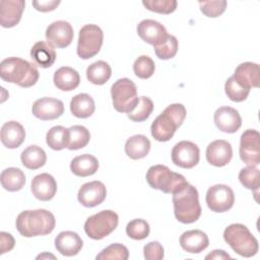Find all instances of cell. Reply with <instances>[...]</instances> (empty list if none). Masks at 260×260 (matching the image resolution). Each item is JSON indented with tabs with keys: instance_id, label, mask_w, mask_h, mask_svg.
Wrapping results in <instances>:
<instances>
[{
	"instance_id": "obj_31",
	"label": "cell",
	"mask_w": 260,
	"mask_h": 260,
	"mask_svg": "<svg viewBox=\"0 0 260 260\" xmlns=\"http://www.w3.org/2000/svg\"><path fill=\"white\" fill-rule=\"evenodd\" d=\"M22 165L29 170H38L43 167L47 160L45 150L38 145L27 146L20 155Z\"/></svg>"
},
{
	"instance_id": "obj_7",
	"label": "cell",
	"mask_w": 260,
	"mask_h": 260,
	"mask_svg": "<svg viewBox=\"0 0 260 260\" xmlns=\"http://www.w3.org/2000/svg\"><path fill=\"white\" fill-rule=\"evenodd\" d=\"M113 106L120 113H130L138 104L137 87L129 78H120L111 87Z\"/></svg>"
},
{
	"instance_id": "obj_29",
	"label": "cell",
	"mask_w": 260,
	"mask_h": 260,
	"mask_svg": "<svg viewBox=\"0 0 260 260\" xmlns=\"http://www.w3.org/2000/svg\"><path fill=\"white\" fill-rule=\"evenodd\" d=\"M95 110L93 99L87 93H78L70 102V111L73 116L81 119L90 117Z\"/></svg>"
},
{
	"instance_id": "obj_25",
	"label": "cell",
	"mask_w": 260,
	"mask_h": 260,
	"mask_svg": "<svg viewBox=\"0 0 260 260\" xmlns=\"http://www.w3.org/2000/svg\"><path fill=\"white\" fill-rule=\"evenodd\" d=\"M53 81L58 89L70 91L79 85L80 76L75 69L68 66H63L55 71Z\"/></svg>"
},
{
	"instance_id": "obj_14",
	"label": "cell",
	"mask_w": 260,
	"mask_h": 260,
	"mask_svg": "<svg viewBox=\"0 0 260 260\" xmlns=\"http://www.w3.org/2000/svg\"><path fill=\"white\" fill-rule=\"evenodd\" d=\"M137 34L140 39L153 47L161 45L168 39L166 27L156 20L143 19L137 25Z\"/></svg>"
},
{
	"instance_id": "obj_38",
	"label": "cell",
	"mask_w": 260,
	"mask_h": 260,
	"mask_svg": "<svg viewBox=\"0 0 260 260\" xmlns=\"http://www.w3.org/2000/svg\"><path fill=\"white\" fill-rule=\"evenodd\" d=\"M149 224L146 220L136 218L129 221L126 225V234L133 240H143L149 235Z\"/></svg>"
},
{
	"instance_id": "obj_44",
	"label": "cell",
	"mask_w": 260,
	"mask_h": 260,
	"mask_svg": "<svg viewBox=\"0 0 260 260\" xmlns=\"http://www.w3.org/2000/svg\"><path fill=\"white\" fill-rule=\"evenodd\" d=\"M143 254L147 260H161L164 258V248L156 241L149 242L144 246Z\"/></svg>"
},
{
	"instance_id": "obj_46",
	"label": "cell",
	"mask_w": 260,
	"mask_h": 260,
	"mask_svg": "<svg viewBox=\"0 0 260 260\" xmlns=\"http://www.w3.org/2000/svg\"><path fill=\"white\" fill-rule=\"evenodd\" d=\"M60 1L57 0H45V1H32L34 7L41 12H48L56 9Z\"/></svg>"
},
{
	"instance_id": "obj_30",
	"label": "cell",
	"mask_w": 260,
	"mask_h": 260,
	"mask_svg": "<svg viewBox=\"0 0 260 260\" xmlns=\"http://www.w3.org/2000/svg\"><path fill=\"white\" fill-rule=\"evenodd\" d=\"M2 187L9 191L15 192L22 189L25 184L24 173L17 168H8L2 171L0 176Z\"/></svg>"
},
{
	"instance_id": "obj_33",
	"label": "cell",
	"mask_w": 260,
	"mask_h": 260,
	"mask_svg": "<svg viewBox=\"0 0 260 260\" xmlns=\"http://www.w3.org/2000/svg\"><path fill=\"white\" fill-rule=\"evenodd\" d=\"M69 128L63 126H54L52 127L46 135V141L49 147L54 150H61L68 146L69 143Z\"/></svg>"
},
{
	"instance_id": "obj_39",
	"label": "cell",
	"mask_w": 260,
	"mask_h": 260,
	"mask_svg": "<svg viewBox=\"0 0 260 260\" xmlns=\"http://www.w3.org/2000/svg\"><path fill=\"white\" fill-rule=\"evenodd\" d=\"M178 48H179L178 40L176 37L172 35H169L168 39L161 45L153 47L156 57H158L161 60H168V59L174 58L178 52Z\"/></svg>"
},
{
	"instance_id": "obj_15",
	"label": "cell",
	"mask_w": 260,
	"mask_h": 260,
	"mask_svg": "<svg viewBox=\"0 0 260 260\" xmlns=\"http://www.w3.org/2000/svg\"><path fill=\"white\" fill-rule=\"evenodd\" d=\"M31 112L38 119L50 121L62 116L64 113V104L58 99L45 96L37 100L34 103Z\"/></svg>"
},
{
	"instance_id": "obj_19",
	"label": "cell",
	"mask_w": 260,
	"mask_h": 260,
	"mask_svg": "<svg viewBox=\"0 0 260 260\" xmlns=\"http://www.w3.org/2000/svg\"><path fill=\"white\" fill-rule=\"evenodd\" d=\"M25 2L23 0L0 1V23L3 27L15 26L21 18Z\"/></svg>"
},
{
	"instance_id": "obj_42",
	"label": "cell",
	"mask_w": 260,
	"mask_h": 260,
	"mask_svg": "<svg viewBox=\"0 0 260 260\" xmlns=\"http://www.w3.org/2000/svg\"><path fill=\"white\" fill-rule=\"evenodd\" d=\"M142 4L150 11L161 14H170L176 10L178 3L176 0H143Z\"/></svg>"
},
{
	"instance_id": "obj_37",
	"label": "cell",
	"mask_w": 260,
	"mask_h": 260,
	"mask_svg": "<svg viewBox=\"0 0 260 260\" xmlns=\"http://www.w3.org/2000/svg\"><path fill=\"white\" fill-rule=\"evenodd\" d=\"M154 70L155 64L153 60L146 55L139 56L133 64V71L135 75L141 79H147L152 76Z\"/></svg>"
},
{
	"instance_id": "obj_2",
	"label": "cell",
	"mask_w": 260,
	"mask_h": 260,
	"mask_svg": "<svg viewBox=\"0 0 260 260\" xmlns=\"http://www.w3.org/2000/svg\"><path fill=\"white\" fill-rule=\"evenodd\" d=\"M0 76L6 82L30 87L37 83L40 74L35 64L18 57H9L0 64Z\"/></svg>"
},
{
	"instance_id": "obj_12",
	"label": "cell",
	"mask_w": 260,
	"mask_h": 260,
	"mask_svg": "<svg viewBox=\"0 0 260 260\" xmlns=\"http://www.w3.org/2000/svg\"><path fill=\"white\" fill-rule=\"evenodd\" d=\"M173 162L183 169H192L199 162V147L192 141L182 140L172 149Z\"/></svg>"
},
{
	"instance_id": "obj_1",
	"label": "cell",
	"mask_w": 260,
	"mask_h": 260,
	"mask_svg": "<svg viewBox=\"0 0 260 260\" xmlns=\"http://www.w3.org/2000/svg\"><path fill=\"white\" fill-rule=\"evenodd\" d=\"M55 224V216L46 209L24 210L18 214L15 221L18 233L25 238L51 234Z\"/></svg>"
},
{
	"instance_id": "obj_16",
	"label": "cell",
	"mask_w": 260,
	"mask_h": 260,
	"mask_svg": "<svg viewBox=\"0 0 260 260\" xmlns=\"http://www.w3.org/2000/svg\"><path fill=\"white\" fill-rule=\"evenodd\" d=\"M107 189L101 181H91L83 184L77 194L78 201L85 207H94L104 202Z\"/></svg>"
},
{
	"instance_id": "obj_13",
	"label": "cell",
	"mask_w": 260,
	"mask_h": 260,
	"mask_svg": "<svg viewBox=\"0 0 260 260\" xmlns=\"http://www.w3.org/2000/svg\"><path fill=\"white\" fill-rule=\"evenodd\" d=\"M73 37V27L65 20L54 21L46 29V39L52 47L66 48L71 44Z\"/></svg>"
},
{
	"instance_id": "obj_5",
	"label": "cell",
	"mask_w": 260,
	"mask_h": 260,
	"mask_svg": "<svg viewBox=\"0 0 260 260\" xmlns=\"http://www.w3.org/2000/svg\"><path fill=\"white\" fill-rule=\"evenodd\" d=\"M173 203L175 216L182 223L195 222L201 215L198 191L190 184L184 190L173 194Z\"/></svg>"
},
{
	"instance_id": "obj_20",
	"label": "cell",
	"mask_w": 260,
	"mask_h": 260,
	"mask_svg": "<svg viewBox=\"0 0 260 260\" xmlns=\"http://www.w3.org/2000/svg\"><path fill=\"white\" fill-rule=\"evenodd\" d=\"M31 192L41 201L51 200L57 192V183L54 177L48 173L37 175L31 181Z\"/></svg>"
},
{
	"instance_id": "obj_10",
	"label": "cell",
	"mask_w": 260,
	"mask_h": 260,
	"mask_svg": "<svg viewBox=\"0 0 260 260\" xmlns=\"http://www.w3.org/2000/svg\"><path fill=\"white\" fill-rule=\"evenodd\" d=\"M206 204L213 212H225L230 210L235 202V194L231 187L216 184L208 188L206 192Z\"/></svg>"
},
{
	"instance_id": "obj_22",
	"label": "cell",
	"mask_w": 260,
	"mask_h": 260,
	"mask_svg": "<svg viewBox=\"0 0 260 260\" xmlns=\"http://www.w3.org/2000/svg\"><path fill=\"white\" fill-rule=\"evenodd\" d=\"M83 246V242L78 234L71 231L59 233L55 239V247L63 256H74L78 254Z\"/></svg>"
},
{
	"instance_id": "obj_9",
	"label": "cell",
	"mask_w": 260,
	"mask_h": 260,
	"mask_svg": "<svg viewBox=\"0 0 260 260\" xmlns=\"http://www.w3.org/2000/svg\"><path fill=\"white\" fill-rule=\"evenodd\" d=\"M104 32L96 24H85L79 30L77 43V55L81 59H89L95 56L103 45Z\"/></svg>"
},
{
	"instance_id": "obj_23",
	"label": "cell",
	"mask_w": 260,
	"mask_h": 260,
	"mask_svg": "<svg viewBox=\"0 0 260 260\" xmlns=\"http://www.w3.org/2000/svg\"><path fill=\"white\" fill-rule=\"evenodd\" d=\"M180 245L188 253L198 254L205 250L209 245L207 235L200 230L184 232L180 237Z\"/></svg>"
},
{
	"instance_id": "obj_32",
	"label": "cell",
	"mask_w": 260,
	"mask_h": 260,
	"mask_svg": "<svg viewBox=\"0 0 260 260\" xmlns=\"http://www.w3.org/2000/svg\"><path fill=\"white\" fill-rule=\"evenodd\" d=\"M112 75L111 66L105 61H96L90 64L86 69L87 79L96 85L105 84Z\"/></svg>"
},
{
	"instance_id": "obj_27",
	"label": "cell",
	"mask_w": 260,
	"mask_h": 260,
	"mask_svg": "<svg viewBox=\"0 0 260 260\" xmlns=\"http://www.w3.org/2000/svg\"><path fill=\"white\" fill-rule=\"evenodd\" d=\"M99 169V160L95 156L84 153L78 156H75L71 164V172L78 177H88L93 175Z\"/></svg>"
},
{
	"instance_id": "obj_6",
	"label": "cell",
	"mask_w": 260,
	"mask_h": 260,
	"mask_svg": "<svg viewBox=\"0 0 260 260\" xmlns=\"http://www.w3.org/2000/svg\"><path fill=\"white\" fill-rule=\"evenodd\" d=\"M223 239L237 254L243 257L249 258L258 252L259 245L257 239L242 223H233L225 228Z\"/></svg>"
},
{
	"instance_id": "obj_47",
	"label": "cell",
	"mask_w": 260,
	"mask_h": 260,
	"mask_svg": "<svg viewBox=\"0 0 260 260\" xmlns=\"http://www.w3.org/2000/svg\"><path fill=\"white\" fill-rule=\"evenodd\" d=\"M231 256L223 250H213L205 256V259H230Z\"/></svg>"
},
{
	"instance_id": "obj_24",
	"label": "cell",
	"mask_w": 260,
	"mask_h": 260,
	"mask_svg": "<svg viewBox=\"0 0 260 260\" xmlns=\"http://www.w3.org/2000/svg\"><path fill=\"white\" fill-rule=\"evenodd\" d=\"M1 142L7 148H17L25 139V130L16 121H8L1 127Z\"/></svg>"
},
{
	"instance_id": "obj_45",
	"label": "cell",
	"mask_w": 260,
	"mask_h": 260,
	"mask_svg": "<svg viewBox=\"0 0 260 260\" xmlns=\"http://www.w3.org/2000/svg\"><path fill=\"white\" fill-rule=\"evenodd\" d=\"M0 254H4L6 252H9L14 248L15 241L14 238L5 232L0 233Z\"/></svg>"
},
{
	"instance_id": "obj_43",
	"label": "cell",
	"mask_w": 260,
	"mask_h": 260,
	"mask_svg": "<svg viewBox=\"0 0 260 260\" xmlns=\"http://www.w3.org/2000/svg\"><path fill=\"white\" fill-rule=\"evenodd\" d=\"M226 1H201L199 2L201 12L207 17H217L222 14L226 8Z\"/></svg>"
},
{
	"instance_id": "obj_21",
	"label": "cell",
	"mask_w": 260,
	"mask_h": 260,
	"mask_svg": "<svg viewBox=\"0 0 260 260\" xmlns=\"http://www.w3.org/2000/svg\"><path fill=\"white\" fill-rule=\"evenodd\" d=\"M233 77L244 88L258 87L260 81L259 65L252 62H244L236 68Z\"/></svg>"
},
{
	"instance_id": "obj_34",
	"label": "cell",
	"mask_w": 260,
	"mask_h": 260,
	"mask_svg": "<svg viewBox=\"0 0 260 260\" xmlns=\"http://www.w3.org/2000/svg\"><path fill=\"white\" fill-rule=\"evenodd\" d=\"M69 143L67 148L70 150H77L85 147L90 139L89 131L81 125H74L69 128Z\"/></svg>"
},
{
	"instance_id": "obj_26",
	"label": "cell",
	"mask_w": 260,
	"mask_h": 260,
	"mask_svg": "<svg viewBox=\"0 0 260 260\" xmlns=\"http://www.w3.org/2000/svg\"><path fill=\"white\" fill-rule=\"evenodd\" d=\"M30 58L36 65L42 68H48L54 64L56 60V52L50 44L40 41L31 47Z\"/></svg>"
},
{
	"instance_id": "obj_8",
	"label": "cell",
	"mask_w": 260,
	"mask_h": 260,
	"mask_svg": "<svg viewBox=\"0 0 260 260\" xmlns=\"http://www.w3.org/2000/svg\"><path fill=\"white\" fill-rule=\"evenodd\" d=\"M118 222L119 217L115 211L102 210L86 219L84 232L92 240H102L115 231Z\"/></svg>"
},
{
	"instance_id": "obj_17",
	"label": "cell",
	"mask_w": 260,
	"mask_h": 260,
	"mask_svg": "<svg viewBox=\"0 0 260 260\" xmlns=\"http://www.w3.org/2000/svg\"><path fill=\"white\" fill-rule=\"evenodd\" d=\"M216 127L225 133L237 132L242 125V118L239 112L232 107L218 108L213 116Z\"/></svg>"
},
{
	"instance_id": "obj_40",
	"label": "cell",
	"mask_w": 260,
	"mask_h": 260,
	"mask_svg": "<svg viewBox=\"0 0 260 260\" xmlns=\"http://www.w3.org/2000/svg\"><path fill=\"white\" fill-rule=\"evenodd\" d=\"M224 91L225 94L228 95V98L236 103H240L245 101L250 92V89L244 88L243 86H241L233 76H231L224 84Z\"/></svg>"
},
{
	"instance_id": "obj_28",
	"label": "cell",
	"mask_w": 260,
	"mask_h": 260,
	"mask_svg": "<svg viewBox=\"0 0 260 260\" xmlns=\"http://www.w3.org/2000/svg\"><path fill=\"white\" fill-rule=\"evenodd\" d=\"M150 150L149 139L141 134L131 136L125 143V152L132 159L145 157Z\"/></svg>"
},
{
	"instance_id": "obj_36",
	"label": "cell",
	"mask_w": 260,
	"mask_h": 260,
	"mask_svg": "<svg viewBox=\"0 0 260 260\" xmlns=\"http://www.w3.org/2000/svg\"><path fill=\"white\" fill-rule=\"evenodd\" d=\"M239 180L241 184L250 190L258 191L260 186V174L256 167L244 168L239 173Z\"/></svg>"
},
{
	"instance_id": "obj_35",
	"label": "cell",
	"mask_w": 260,
	"mask_h": 260,
	"mask_svg": "<svg viewBox=\"0 0 260 260\" xmlns=\"http://www.w3.org/2000/svg\"><path fill=\"white\" fill-rule=\"evenodd\" d=\"M153 111V103L147 96H140L138 104L133 111L127 114L128 118L133 122L145 121Z\"/></svg>"
},
{
	"instance_id": "obj_18",
	"label": "cell",
	"mask_w": 260,
	"mask_h": 260,
	"mask_svg": "<svg viewBox=\"0 0 260 260\" xmlns=\"http://www.w3.org/2000/svg\"><path fill=\"white\" fill-rule=\"evenodd\" d=\"M233 157V148L229 141L217 139L208 144L206 148V159L214 167L226 166Z\"/></svg>"
},
{
	"instance_id": "obj_41",
	"label": "cell",
	"mask_w": 260,
	"mask_h": 260,
	"mask_svg": "<svg viewBox=\"0 0 260 260\" xmlns=\"http://www.w3.org/2000/svg\"><path fill=\"white\" fill-rule=\"evenodd\" d=\"M129 257L128 249L119 243H114L105 248L96 255L95 259H120V260H127Z\"/></svg>"
},
{
	"instance_id": "obj_4",
	"label": "cell",
	"mask_w": 260,
	"mask_h": 260,
	"mask_svg": "<svg viewBox=\"0 0 260 260\" xmlns=\"http://www.w3.org/2000/svg\"><path fill=\"white\" fill-rule=\"evenodd\" d=\"M146 182L151 188L172 195L184 190L189 185L183 175L172 172L164 165L151 166L146 173Z\"/></svg>"
},
{
	"instance_id": "obj_11",
	"label": "cell",
	"mask_w": 260,
	"mask_h": 260,
	"mask_svg": "<svg viewBox=\"0 0 260 260\" xmlns=\"http://www.w3.org/2000/svg\"><path fill=\"white\" fill-rule=\"evenodd\" d=\"M240 157L250 167L260 164V134L255 129H247L241 135Z\"/></svg>"
},
{
	"instance_id": "obj_3",
	"label": "cell",
	"mask_w": 260,
	"mask_h": 260,
	"mask_svg": "<svg viewBox=\"0 0 260 260\" xmlns=\"http://www.w3.org/2000/svg\"><path fill=\"white\" fill-rule=\"evenodd\" d=\"M186 118V109L182 104H172L158 115L150 126L152 137L160 142L169 141Z\"/></svg>"
}]
</instances>
